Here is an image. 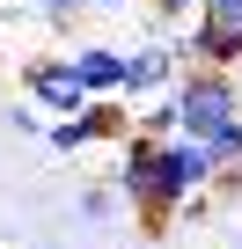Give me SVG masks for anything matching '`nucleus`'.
Listing matches in <instances>:
<instances>
[{"mask_svg": "<svg viewBox=\"0 0 242 249\" xmlns=\"http://www.w3.org/2000/svg\"><path fill=\"white\" fill-rule=\"evenodd\" d=\"M205 191H220V169L205 154V140H162V176H154V205L140 213L147 227L184 220L191 205H205Z\"/></svg>", "mask_w": 242, "mask_h": 249, "instance_id": "f257e3e1", "label": "nucleus"}, {"mask_svg": "<svg viewBox=\"0 0 242 249\" xmlns=\"http://www.w3.org/2000/svg\"><path fill=\"white\" fill-rule=\"evenodd\" d=\"M169 103H176V140H213L220 124L242 117V81L220 73V66H184Z\"/></svg>", "mask_w": 242, "mask_h": 249, "instance_id": "f03ea898", "label": "nucleus"}, {"mask_svg": "<svg viewBox=\"0 0 242 249\" xmlns=\"http://www.w3.org/2000/svg\"><path fill=\"white\" fill-rule=\"evenodd\" d=\"M22 95L44 110V117H88V81L74 73V59H59V52H37V59H22Z\"/></svg>", "mask_w": 242, "mask_h": 249, "instance_id": "7ed1b4c3", "label": "nucleus"}, {"mask_svg": "<svg viewBox=\"0 0 242 249\" xmlns=\"http://www.w3.org/2000/svg\"><path fill=\"white\" fill-rule=\"evenodd\" d=\"M154 176H162V140L125 132V140H117V154H110V183H117V198H125L132 213H147V205H154Z\"/></svg>", "mask_w": 242, "mask_h": 249, "instance_id": "20e7f679", "label": "nucleus"}, {"mask_svg": "<svg viewBox=\"0 0 242 249\" xmlns=\"http://www.w3.org/2000/svg\"><path fill=\"white\" fill-rule=\"evenodd\" d=\"M176 81H184V52H176V37L162 30L154 44H140V52H132V73H125V103L140 110V103H154V95H169Z\"/></svg>", "mask_w": 242, "mask_h": 249, "instance_id": "39448f33", "label": "nucleus"}, {"mask_svg": "<svg viewBox=\"0 0 242 249\" xmlns=\"http://www.w3.org/2000/svg\"><path fill=\"white\" fill-rule=\"evenodd\" d=\"M169 37H176L184 66H220V73H242V30H227V22H205V15H191V22H176Z\"/></svg>", "mask_w": 242, "mask_h": 249, "instance_id": "423d86ee", "label": "nucleus"}, {"mask_svg": "<svg viewBox=\"0 0 242 249\" xmlns=\"http://www.w3.org/2000/svg\"><path fill=\"white\" fill-rule=\"evenodd\" d=\"M74 73L88 81V95H125V73H132V52H117V44H81L66 52Z\"/></svg>", "mask_w": 242, "mask_h": 249, "instance_id": "0eeeda50", "label": "nucleus"}, {"mask_svg": "<svg viewBox=\"0 0 242 249\" xmlns=\"http://www.w3.org/2000/svg\"><path fill=\"white\" fill-rule=\"evenodd\" d=\"M103 132H95V117H52V132H44V147L52 154H88Z\"/></svg>", "mask_w": 242, "mask_h": 249, "instance_id": "6e6552de", "label": "nucleus"}, {"mask_svg": "<svg viewBox=\"0 0 242 249\" xmlns=\"http://www.w3.org/2000/svg\"><path fill=\"white\" fill-rule=\"evenodd\" d=\"M205 154H213L220 183H235V176H242V117H235V124H220V132L205 140Z\"/></svg>", "mask_w": 242, "mask_h": 249, "instance_id": "1a4fd4ad", "label": "nucleus"}, {"mask_svg": "<svg viewBox=\"0 0 242 249\" xmlns=\"http://www.w3.org/2000/svg\"><path fill=\"white\" fill-rule=\"evenodd\" d=\"M8 132H22V140H44V132H52V117H44V110L22 95V103H8Z\"/></svg>", "mask_w": 242, "mask_h": 249, "instance_id": "9d476101", "label": "nucleus"}, {"mask_svg": "<svg viewBox=\"0 0 242 249\" xmlns=\"http://www.w3.org/2000/svg\"><path fill=\"white\" fill-rule=\"evenodd\" d=\"M117 205H125L117 183H88V191H81V220H117Z\"/></svg>", "mask_w": 242, "mask_h": 249, "instance_id": "9b49d317", "label": "nucleus"}, {"mask_svg": "<svg viewBox=\"0 0 242 249\" xmlns=\"http://www.w3.org/2000/svg\"><path fill=\"white\" fill-rule=\"evenodd\" d=\"M81 8H88V0H30V15H37V22H52V30H66Z\"/></svg>", "mask_w": 242, "mask_h": 249, "instance_id": "f8f14e48", "label": "nucleus"}, {"mask_svg": "<svg viewBox=\"0 0 242 249\" xmlns=\"http://www.w3.org/2000/svg\"><path fill=\"white\" fill-rule=\"evenodd\" d=\"M147 8H154V22H162V30H176V22H191V15L205 8V0H147Z\"/></svg>", "mask_w": 242, "mask_h": 249, "instance_id": "ddd939ff", "label": "nucleus"}, {"mask_svg": "<svg viewBox=\"0 0 242 249\" xmlns=\"http://www.w3.org/2000/svg\"><path fill=\"white\" fill-rule=\"evenodd\" d=\"M198 15H205V22H227V30H242V0H205Z\"/></svg>", "mask_w": 242, "mask_h": 249, "instance_id": "4468645a", "label": "nucleus"}, {"mask_svg": "<svg viewBox=\"0 0 242 249\" xmlns=\"http://www.w3.org/2000/svg\"><path fill=\"white\" fill-rule=\"evenodd\" d=\"M88 8H103V15H125V8H147V0H88Z\"/></svg>", "mask_w": 242, "mask_h": 249, "instance_id": "2eb2a0df", "label": "nucleus"}, {"mask_svg": "<svg viewBox=\"0 0 242 249\" xmlns=\"http://www.w3.org/2000/svg\"><path fill=\"white\" fill-rule=\"evenodd\" d=\"M235 81H242V73H235Z\"/></svg>", "mask_w": 242, "mask_h": 249, "instance_id": "dca6fc26", "label": "nucleus"}]
</instances>
